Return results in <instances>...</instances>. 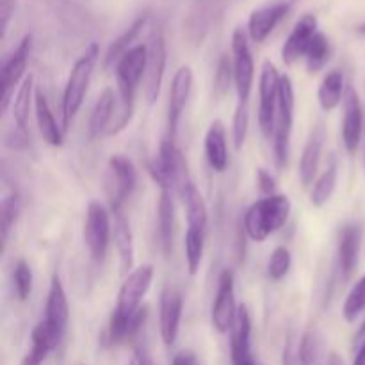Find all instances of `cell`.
Wrapping results in <instances>:
<instances>
[{
    "instance_id": "1",
    "label": "cell",
    "mask_w": 365,
    "mask_h": 365,
    "mask_svg": "<svg viewBox=\"0 0 365 365\" xmlns=\"http://www.w3.org/2000/svg\"><path fill=\"white\" fill-rule=\"evenodd\" d=\"M153 274H155V269L152 264H143V266L135 267L130 274H127L120 292H118L116 309L110 314L109 328H107V342L110 346L125 344L128 319L141 309L143 298L152 285Z\"/></svg>"
},
{
    "instance_id": "2",
    "label": "cell",
    "mask_w": 365,
    "mask_h": 365,
    "mask_svg": "<svg viewBox=\"0 0 365 365\" xmlns=\"http://www.w3.org/2000/svg\"><path fill=\"white\" fill-rule=\"evenodd\" d=\"M289 216H291V200L287 195L277 192L273 196H264L262 200H257L253 205H250L242 227L252 241L264 242L287 223Z\"/></svg>"
},
{
    "instance_id": "3",
    "label": "cell",
    "mask_w": 365,
    "mask_h": 365,
    "mask_svg": "<svg viewBox=\"0 0 365 365\" xmlns=\"http://www.w3.org/2000/svg\"><path fill=\"white\" fill-rule=\"evenodd\" d=\"M100 48L96 43L86 48V52L75 61L73 68H71L70 75H68L66 86H64L63 93V103H61V113H63V128L64 132L70 128L73 123V118L81 110L82 103H84L86 93H88L89 82H91L93 71H95L96 63H98Z\"/></svg>"
},
{
    "instance_id": "4",
    "label": "cell",
    "mask_w": 365,
    "mask_h": 365,
    "mask_svg": "<svg viewBox=\"0 0 365 365\" xmlns=\"http://www.w3.org/2000/svg\"><path fill=\"white\" fill-rule=\"evenodd\" d=\"M148 173L152 175L160 191H168L171 195L180 196L184 189L192 184L191 177H189L187 160L184 159L182 152L170 138L160 143L155 159L148 163Z\"/></svg>"
},
{
    "instance_id": "5",
    "label": "cell",
    "mask_w": 365,
    "mask_h": 365,
    "mask_svg": "<svg viewBox=\"0 0 365 365\" xmlns=\"http://www.w3.org/2000/svg\"><path fill=\"white\" fill-rule=\"evenodd\" d=\"M294 86L289 75L280 77V91H278V109L277 121H274L273 132V153L274 163L278 170H285L289 163V152H291V134L294 125Z\"/></svg>"
},
{
    "instance_id": "6",
    "label": "cell",
    "mask_w": 365,
    "mask_h": 365,
    "mask_svg": "<svg viewBox=\"0 0 365 365\" xmlns=\"http://www.w3.org/2000/svg\"><path fill=\"white\" fill-rule=\"evenodd\" d=\"M110 234H113L110 212L98 200H93V202H89L88 212H86L84 242L89 250V255L96 264H102L106 259Z\"/></svg>"
},
{
    "instance_id": "7",
    "label": "cell",
    "mask_w": 365,
    "mask_h": 365,
    "mask_svg": "<svg viewBox=\"0 0 365 365\" xmlns=\"http://www.w3.org/2000/svg\"><path fill=\"white\" fill-rule=\"evenodd\" d=\"M146 48H148V59H146L145 71V95L148 103L152 106V103L157 102V98L160 95V88H163L168 63L166 38H164V31L160 25L152 27Z\"/></svg>"
},
{
    "instance_id": "8",
    "label": "cell",
    "mask_w": 365,
    "mask_h": 365,
    "mask_svg": "<svg viewBox=\"0 0 365 365\" xmlns=\"http://www.w3.org/2000/svg\"><path fill=\"white\" fill-rule=\"evenodd\" d=\"M232 52H234V86L239 102L248 103L255 78V63L250 50V34L237 27L232 34Z\"/></svg>"
},
{
    "instance_id": "9",
    "label": "cell",
    "mask_w": 365,
    "mask_h": 365,
    "mask_svg": "<svg viewBox=\"0 0 365 365\" xmlns=\"http://www.w3.org/2000/svg\"><path fill=\"white\" fill-rule=\"evenodd\" d=\"M280 77L282 75L278 73V70L271 61H266L262 64L259 84V125L262 128V134L267 139H273L278 109V91H280Z\"/></svg>"
},
{
    "instance_id": "10",
    "label": "cell",
    "mask_w": 365,
    "mask_h": 365,
    "mask_svg": "<svg viewBox=\"0 0 365 365\" xmlns=\"http://www.w3.org/2000/svg\"><path fill=\"white\" fill-rule=\"evenodd\" d=\"M237 303H235V280L230 269H225L220 274L217 282L216 299H214L212 310H210V321L212 327L220 334H230L234 328L235 317H237Z\"/></svg>"
},
{
    "instance_id": "11",
    "label": "cell",
    "mask_w": 365,
    "mask_h": 365,
    "mask_svg": "<svg viewBox=\"0 0 365 365\" xmlns=\"http://www.w3.org/2000/svg\"><path fill=\"white\" fill-rule=\"evenodd\" d=\"M109 196L110 209L123 207L138 187V170L128 157L114 153L109 157Z\"/></svg>"
},
{
    "instance_id": "12",
    "label": "cell",
    "mask_w": 365,
    "mask_h": 365,
    "mask_svg": "<svg viewBox=\"0 0 365 365\" xmlns=\"http://www.w3.org/2000/svg\"><path fill=\"white\" fill-rule=\"evenodd\" d=\"M32 52V36L25 34L14 52L11 53L9 59L2 64V113L9 109L11 96H13L14 88L20 84L24 78L25 70H27L29 57Z\"/></svg>"
},
{
    "instance_id": "13",
    "label": "cell",
    "mask_w": 365,
    "mask_h": 365,
    "mask_svg": "<svg viewBox=\"0 0 365 365\" xmlns=\"http://www.w3.org/2000/svg\"><path fill=\"white\" fill-rule=\"evenodd\" d=\"M342 110H344V116H342V143H344L346 150L349 153H355L359 150L360 141H362L365 116L359 93L351 84H348V88H346Z\"/></svg>"
},
{
    "instance_id": "14",
    "label": "cell",
    "mask_w": 365,
    "mask_h": 365,
    "mask_svg": "<svg viewBox=\"0 0 365 365\" xmlns=\"http://www.w3.org/2000/svg\"><path fill=\"white\" fill-rule=\"evenodd\" d=\"M192 82H195V75H192L191 66H180L177 73L173 75V81L170 86V102H168V138H177L178 121H180L182 113H184L187 100L191 96Z\"/></svg>"
},
{
    "instance_id": "15",
    "label": "cell",
    "mask_w": 365,
    "mask_h": 365,
    "mask_svg": "<svg viewBox=\"0 0 365 365\" xmlns=\"http://www.w3.org/2000/svg\"><path fill=\"white\" fill-rule=\"evenodd\" d=\"M184 298L177 289H164L159 302V328L160 337L166 346H173L180 331Z\"/></svg>"
},
{
    "instance_id": "16",
    "label": "cell",
    "mask_w": 365,
    "mask_h": 365,
    "mask_svg": "<svg viewBox=\"0 0 365 365\" xmlns=\"http://www.w3.org/2000/svg\"><path fill=\"white\" fill-rule=\"evenodd\" d=\"M317 32V18L314 14H303L282 46V61L292 66L299 57H305Z\"/></svg>"
},
{
    "instance_id": "17",
    "label": "cell",
    "mask_w": 365,
    "mask_h": 365,
    "mask_svg": "<svg viewBox=\"0 0 365 365\" xmlns=\"http://www.w3.org/2000/svg\"><path fill=\"white\" fill-rule=\"evenodd\" d=\"M230 359L232 365H257L252 353V316L246 305L239 307L230 331Z\"/></svg>"
},
{
    "instance_id": "18",
    "label": "cell",
    "mask_w": 365,
    "mask_h": 365,
    "mask_svg": "<svg viewBox=\"0 0 365 365\" xmlns=\"http://www.w3.org/2000/svg\"><path fill=\"white\" fill-rule=\"evenodd\" d=\"M289 9H291V2H287V0H278V2L267 4V6L252 11L248 20L250 39L255 43L266 41L271 32L277 29V25L284 20Z\"/></svg>"
},
{
    "instance_id": "19",
    "label": "cell",
    "mask_w": 365,
    "mask_h": 365,
    "mask_svg": "<svg viewBox=\"0 0 365 365\" xmlns=\"http://www.w3.org/2000/svg\"><path fill=\"white\" fill-rule=\"evenodd\" d=\"M362 237L364 228L359 223H348L341 228L339 232V245H337V255H339V267H341L344 278L353 277V273L359 267V257L360 248H362Z\"/></svg>"
},
{
    "instance_id": "20",
    "label": "cell",
    "mask_w": 365,
    "mask_h": 365,
    "mask_svg": "<svg viewBox=\"0 0 365 365\" xmlns=\"http://www.w3.org/2000/svg\"><path fill=\"white\" fill-rule=\"evenodd\" d=\"M110 212H113L114 246H116L118 255H120L121 273L130 274L134 271L132 269L134 267V235H132L130 223L123 214V207L110 209Z\"/></svg>"
},
{
    "instance_id": "21",
    "label": "cell",
    "mask_w": 365,
    "mask_h": 365,
    "mask_svg": "<svg viewBox=\"0 0 365 365\" xmlns=\"http://www.w3.org/2000/svg\"><path fill=\"white\" fill-rule=\"evenodd\" d=\"M324 141H327V132H324L323 125H317L310 134L309 141H307L305 150L302 153V160H299V178L305 187H309L314 180H316L317 170H319L321 153H323Z\"/></svg>"
},
{
    "instance_id": "22",
    "label": "cell",
    "mask_w": 365,
    "mask_h": 365,
    "mask_svg": "<svg viewBox=\"0 0 365 365\" xmlns=\"http://www.w3.org/2000/svg\"><path fill=\"white\" fill-rule=\"evenodd\" d=\"M34 114L36 121H38L39 134H41L43 141L50 146H61L64 141V128L63 125L57 123L56 116H53L50 103L46 100L45 93L36 91L34 95Z\"/></svg>"
},
{
    "instance_id": "23",
    "label": "cell",
    "mask_w": 365,
    "mask_h": 365,
    "mask_svg": "<svg viewBox=\"0 0 365 365\" xmlns=\"http://www.w3.org/2000/svg\"><path fill=\"white\" fill-rule=\"evenodd\" d=\"M118 96L114 95V91L110 88L103 89L100 93L98 100H96L95 107H93V113L89 116V125H88V135L89 139H96L107 130H109L110 123L114 120V114L118 109Z\"/></svg>"
},
{
    "instance_id": "24",
    "label": "cell",
    "mask_w": 365,
    "mask_h": 365,
    "mask_svg": "<svg viewBox=\"0 0 365 365\" xmlns=\"http://www.w3.org/2000/svg\"><path fill=\"white\" fill-rule=\"evenodd\" d=\"M205 157L209 166L216 173H223L228 168L227 130L220 120L212 121L205 134Z\"/></svg>"
},
{
    "instance_id": "25",
    "label": "cell",
    "mask_w": 365,
    "mask_h": 365,
    "mask_svg": "<svg viewBox=\"0 0 365 365\" xmlns=\"http://www.w3.org/2000/svg\"><path fill=\"white\" fill-rule=\"evenodd\" d=\"M45 319L64 328V330H66L68 319H70V303H68L63 282H61L57 274H53L52 280H50V289L45 305Z\"/></svg>"
},
{
    "instance_id": "26",
    "label": "cell",
    "mask_w": 365,
    "mask_h": 365,
    "mask_svg": "<svg viewBox=\"0 0 365 365\" xmlns=\"http://www.w3.org/2000/svg\"><path fill=\"white\" fill-rule=\"evenodd\" d=\"M157 221H159V241L160 250L166 257L173 253L175 242V203L173 195L160 191L159 205H157Z\"/></svg>"
},
{
    "instance_id": "27",
    "label": "cell",
    "mask_w": 365,
    "mask_h": 365,
    "mask_svg": "<svg viewBox=\"0 0 365 365\" xmlns=\"http://www.w3.org/2000/svg\"><path fill=\"white\" fill-rule=\"evenodd\" d=\"M146 24H148V13H145V14H141V16L135 18V20L130 24V27H128L123 34H120L113 43H110L109 48H107V52H106V56H103V66H106L107 70H109L110 66H114V64H118V61H120L121 57H123L125 53L132 48L134 41L139 38V34H141L143 29L146 27Z\"/></svg>"
},
{
    "instance_id": "28",
    "label": "cell",
    "mask_w": 365,
    "mask_h": 365,
    "mask_svg": "<svg viewBox=\"0 0 365 365\" xmlns=\"http://www.w3.org/2000/svg\"><path fill=\"white\" fill-rule=\"evenodd\" d=\"M346 77L341 70H334L323 78L319 86V91H317V98H319L321 109L331 113L334 109H337L341 106V102L344 100L346 95Z\"/></svg>"
},
{
    "instance_id": "29",
    "label": "cell",
    "mask_w": 365,
    "mask_h": 365,
    "mask_svg": "<svg viewBox=\"0 0 365 365\" xmlns=\"http://www.w3.org/2000/svg\"><path fill=\"white\" fill-rule=\"evenodd\" d=\"M64 331H66L64 328L57 327V324L50 323V321L46 319H41L36 324L34 330H32L31 349L46 359L48 353L53 351V349L61 344V341H63L64 337Z\"/></svg>"
},
{
    "instance_id": "30",
    "label": "cell",
    "mask_w": 365,
    "mask_h": 365,
    "mask_svg": "<svg viewBox=\"0 0 365 365\" xmlns=\"http://www.w3.org/2000/svg\"><path fill=\"white\" fill-rule=\"evenodd\" d=\"M182 202L185 205V216H187V227L189 228H202L207 230V223H209V210H207V203L203 200L202 192L196 189L195 184H189L180 195Z\"/></svg>"
},
{
    "instance_id": "31",
    "label": "cell",
    "mask_w": 365,
    "mask_h": 365,
    "mask_svg": "<svg viewBox=\"0 0 365 365\" xmlns=\"http://www.w3.org/2000/svg\"><path fill=\"white\" fill-rule=\"evenodd\" d=\"M32 89H34V77L27 75L18 88L13 102L14 123H16V128L25 132H29V125H31V109L36 95V93H32Z\"/></svg>"
},
{
    "instance_id": "32",
    "label": "cell",
    "mask_w": 365,
    "mask_h": 365,
    "mask_svg": "<svg viewBox=\"0 0 365 365\" xmlns=\"http://www.w3.org/2000/svg\"><path fill=\"white\" fill-rule=\"evenodd\" d=\"M299 359L302 365H327L328 355L324 349V339L319 330L309 328L299 339Z\"/></svg>"
},
{
    "instance_id": "33",
    "label": "cell",
    "mask_w": 365,
    "mask_h": 365,
    "mask_svg": "<svg viewBox=\"0 0 365 365\" xmlns=\"http://www.w3.org/2000/svg\"><path fill=\"white\" fill-rule=\"evenodd\" d=\"M339 180V170L335 159H331V163L328 164L327 170L317 177V180L314 182V187L310 191V203L317 209L327 205L330 202V198L334 196L335 187H337Z\"/></svg>"
},
{
    "instance_id": "34",
    "label": "cell",
    "mask_w": 365,
    "mask_h": 365,
    "mask_svg": "<svg viewBox=\"0 0 365 365\" xmlns=\"http://www.w3.org/2000/svg\"><path fill=\"white\" fill-rule=\"evenodd\" d=\"M205 235L207 230H202V228L187 227V232H185V264H187V271L191 277H196L202 267L203 253H205Z\"/></svg>"
},
{
    "instance_id": "35",
    "label": "cell",
    "mask_w": 365,
    "mask_h": 365,
    "mask_svg": "<svg viewBox=\"0 0 365 365\" xmlns=\"http://www.w3.org/2000/svg\"><path fill=\"white\" fill-rule=\"evenodd\" d=\"M21 212V200L16 192H11L2 200L0 207V234H2V252H6L11 230L16 225Z\"/></svg>"
},
{
    "instance_id": "36",
    "label": "cell",
    "mask_w": 365,
    "mask_h": 365,
    "mask_svg": "<svg viewBox=\"0 0 365 365\" xmlns=\"http://www.w3.org/2000/svg\"><path fill=\"white\" fill-rule=\"evenodd\" d=\"M330 39H328L323 32H317L312 45H310L309 52H307L305 56L307 70H309L310 73H319V71L327 66L328 61H330Z\"/></svg>"
},
{
    "instance_id": "37",
    "label": "cell",
    "mask_w": 365,
    "mask_h": 365,
    "mask_svg": "<svg viewBox=\"0 0 365 365\" xmlns=\"http://www.w3.org/2000/svg\"><path fill=\"white\" fill-rule=\"evenodd\" d=\"M365 312V277L360 278L349 291L346 298L344 307H342V316L348 323H355Z\"/></svg>"
},
{
    "instance_id": "38",
    "label": "cell",
    "mask_w": 365,
    "mask_h": 365,
    "mask_svg": "<svg viewBox=\"0 0 365 365\" xmlns=\"http://www.w3.org/2000/svg\"><path fill=\"white\" fill-rule=\"evenodd\" d=\"M292 266V257L289 248L285 246H277L271 253L269 260H267V274H269L271 280L280 282L282 278L287 277L289 269Z\"/></svg>"
},
{
    "instance_id": "39",
    "label": "cell",
    "mask_w": 365,
    "mask_h": 365,
    "mask_svg": "<svg viewBox=\"0 0 365 365\" xmlns=\"http://www.w3.org/2000/svg\"><path fill=\"white\" fill-rule=\"evenodd\" d=\"M32 282H34V277H32V269L24 259L18 260L14 264L13 271V284H14V292H16V298L20 302H27L29 296L32 292Z\"/></svg>"
},
{
    "instance_id": "40",
    "label": "cell",
    "mask_w": 365,
    "mask_h": 365,
    "mask_svg": "<svg viewBox=\"0 0 365 365\" xmlns=\"http://www.w3.org/2000/svg\"><path fill=\"white\" fill-rule=\"evenodd\" d=\"M232 82H234V61L227 53H223L217 63L216 75H214V95L217 98H223L230 89Z\"/></svg>"
},
{
    "instance_id": "41",
    "label": "cell",
    "mask_w": 365,
    "mask_h": 365,
    "mask_svg": "<svg viewBox=\"0 0 365 365\" xmlns=\"http://www.w3.org/2000/svg\"><path fill=\"white\" fill-rule=\"evenodd\" d=\"M250 127V113L248 103L237 102L234 114V123H232V139H234L235 150H241L246 143V135H248Z\"/></svg>"
},
{
    "instance_id": "42",
    "label": "cell",
    "mask_w": 365,
    "mask_h": 365,
    "mask_svg": "<svg viewBox=\"0 0 365 365\" xmlns=\"http://www.w3.org/2000/svg\"><path fill=\"white\" fill-rule=\"evenodd\" d=\"M282 364L284 365H302L299 359V339L294 334H291L285 342L284 355H282Z\"/></svg>"
},
{
    "instance_id": "43",
    "label": "cell",
    "mask_w": 365,
    "mask_h": 365,
    "mask_svg": "<svg viewBox=\"0 0 365 365\" xmlns=\"http://www.w3.org/2000/svg\"><path fill=\"white\" fill-rule=\"evenodd\" d=\"M257 184H259V189L262 191V195H277V180H274L273 175L267 170H264V168L257 170Z\"/></svg>"
},
{
    "instance_id": "44",
    "label": "cell",
    "mask_w": 365,
    "mask_h": 365,
    "mask_svg": "<svg viewBox=\"0 0 365 365\" xmlns=\"http://www.w3.org/2000/svg\"><path fill=\"white\" fill-rule=\"evenodd\" d=\"M16 9V0H0V36H6L9 21Z\"/></svg>"
},
{
    "instance_id": "45",
    "label": "cell",
    "mask_w": 365,
    "mask_h": 365,
    "mask_svg": "<svg viewBox=\"0 0 365 365\" xmlns=\"http://www.w3.org/2000/svg\"><path fill=\"white\" fill-rule=\"evenodd\" d=\"M27 143H29V132L20 130V128H14V130L11 132L9 135H7L6 145L9 146V148L21 150V148H25V146H27Z\"/></svg>"
},
{
    "instance_id": "46",
    "label": "cell",
    "mask_w": 365,
    "mask_h": 365,
    "mask_svg": "<svg viewBox=\"0 0 365 365\" xmlns=\"http://www.w3.org/2000/svg\"><path fill=\"white\" fill-rule=\"evenodd\" d=\"M171 365H200V362L192 351H180L175 355Z\"/></svg>"
},
{
    "instance_id": "47",
    "label": "cell",
    "mask_w": 365,
    "mask_h": 365,
    "mask_svg": "<svg viewBox=\"0 0 365 365\" xmlns=\"http://www.w3.org/2000/svg\"><path fill=\"white\" fill-rule=\"evenodd\" d=\"M135 365H157L153 362V359L150 356V353L146 351L145 348H138L135 349V359H134Z\"/></svg>"
},
{
    "instance_id": "48",
    "label": "cell",
    "mask_w": 365,
    "mask_h": 365,
    "mask_svg": "<svg viewBox=\"0 0 365 365\" xmlns=\"http://www.w3.org/2000/svg\"><path fill=\"white\" fill-rule=\"evenodd\" d=\"M43 362H45V359H43L41 355H38L36 351H29L27 355H25V359L21 360L20 365H41Z\"/></svg>"
},
{
    "instance_id": "49",
    "label": "cell",
    "mask_w": 365,
    "mask_h": 365,
    "mask_svg": "<svg viewBox=\"0 0 365 365\" xmlns=\"http://www.w3.org/2000/svg\"><path fill=\"white\" fill-rule=\"evenodd\" d=\"M353 365H365V341L362 344H359V351H356L355 362H353Z\"/></svg>"
},
{
    "instance_id": "50",
    "label": "cell",
    "mask_w": 365,
    "mask_h": 365,
    "mask_svg": "<svg viewBox=\"0 0 365 365\" xmlns=\"http://www.w3.org/2000/svg\"><path fill=\"white\" fill-rule=\"evenodd\" d=\"M327 365H346V364H344V360H342V356L339 355V353H330V355H328Z\"/></svg>"
},
{
    "instance_id": "51",
    "label": "cell",
    "mask_w": 365,
    "mask_h": 365,
    "mask_svg": "<svg viewBox=\"0 0 365 365\" xmlns=\"http://www.w3.org/2000/svg\"><path fill=\"white\" fill-rule=\"evenodd\" d=\"M364 341H365V319H364L362 327H360L359 331H356V335H355V344H356V346L362 344Z\"/></svg>"
},
{
    "instance_id": "52",
    "label": "cell",
    "mask_w": 365,
    "mask_h": 365,
    "mask_svg": "<svg viewBox=\"0 0 365 365\" xmlns=\"http://www.w3.org/2000/svg\"><path fill=\"white\" fill-rule=\"evenodd\" d=\"M359 32H360V34H362V36H365V21H364L362 25H359Z\"/></svg>"
},
{
    "instance_id": "53",
    "label": "cell",
    "mask_w": 365,
    "mask_h": 365,
    "mask_svg": "<svg viewBox=\"0 0 365 365\" xmlns=\"http://www.w3.org/2000/svg\"><path fill=\"white\" fill-rule=\"evenodd\" d=\"M364 135H365V130H364ZM364 173H365V152H364Z\"/></svg>"
},
{
    "instance_id": "54",
    "label": "cell",
    "mask_w": 365,
    "mask_h": 365,
    "mask_svg": "<svg viewBox=\"0 0 365 365\" xmlns=\"http://www.w3.org/2000/svg\"><path fill=\"white\" fill-rule=\"evenodd\" d=\"M128 365H135V362H134V360H132V362H130V364H128Z\"/></svg>"
},
{
    "instance_id": "55",
    "label": "cell",
    "mask_w": 365,
    "mask_h": 365,
    "mask_svg": "<svg viewBox=\"0 0 365 365\" xmlns=\"http://www.w3.org/2000/svg\"><path fill=\"white\" fill-rule=\"evenodd\" d=\"M77 365H84V364H77Z\"/></svg>"
}]
</instances>
